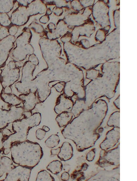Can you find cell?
Listing matches in <instances>:
<instances>
[{"label": "cell", "mask_w": 137, "mask_h": 181, "mask_svg": "<svg viewBox=\"0 0 137 181\" xmlns=\"http://www.w3.org/2000/svg\"><path fill=\"white\" fill-rule=\"evenodd\" d=\"M10 151L14 163L31 169L38 164L43 155L42 148L38 143L27 140L13 144Z\"/></svg>", "instance_id": "obj_1"}, {"label": "cell", "mask_w": 137, "mask_h": 181, "mask_svg": "<svg viewBox=\"0 0 137 181\" xmlns=\"http://www.w3.org/2000/svg\"><path fill=\"white\" fill-rule=\"evenodd\" d=\"M41 119V114L35 112L29 117L23 118L13 122L12 128L14 133L11 134L3 142V154H8L13 144L26 140L29 130L33 127L38 126Z\"/></svg>", "instance_id": "obj_2"}, {"label": "cell", "mask_w": 137, "mask_h": 181, "mask_svg": "<svg viewBox=\"0 0 137 181\" xmlns=\"http://www.w3.org/2000/svg\"><path fill=\"white\" fill-rule=\"evenodd\" d=\"M34 79L37 88V94L40 103L44 102L50 95L51 87L49 84L52 82L51 72L48 69L38 73Z\"/></svg>", "instance_id": "obj_3"}, {"label": "cell", "mask_w": 137, "mask_h": 181, "mask_svg": "<svg viewBox=\"0 0 137 181\" xmlns=\"http://www.w3.org/2000/svg\"><path fill=\"white\" fill-rule=\"evenodd\" d=\"M20 70L19 68L11 69L8 67L3 69L0 74V83L4 88L11 87L16 83L20 77Z\"/></svg>", "instance_id": "obj_4"}, {"label": "cell", "mask_w": 137, "mask_h": 181, "mask_svg": "<svg viewBox=\"0 0 137 181\" xmlns=\"http://www.w3.org/2000/svg\"><path fill=\"white\" fill-rule=\"evenodd\" d=\"M31 169L19 165L16 166L9 173L4 181H29Z\"/></svg>", "instance_id": "obj_5"}, {"label": "cell", "mask_w": 137, "mask_h": 181, "mask_svg": "<svg viewBox=\"0 0 137 181\" xmlns=\"http://www.w3.org/2000/svg\"><path fill=\"white\" fill-rule=\"evenodd\" d=\"M19 97L21 99L23 107L26 111H32L37 104L40 103L37 93L21 94L19 95Z\"/></svg>", "instance_id": "obj_6"}, {"label": "cell", "mask_w": 137, "mask_h": 181, "mask_svg": "<svg viewBox=\"0 0 137 181\" xmlns=\"http://www.w3.org/2000/svg\"><path fill=\"white\" fill-rule=\"evenodd\" d=\"M71 100L64 93L60 95L57 98L54 107L55 113L59 114L64 112H68L72 106Z\"/></svg>", "instance_id": "obj_7"}, {"label": "cell", "mask_w": 137, "mask_h": 181, "mask_svg": "<svg viewBox=\"0 0 137 181\" xmlns=\"http://www.w3.org/2000/svg\"><path fill=\"white\" fill-rule=\"evenodd\" d=\"M35 69V67L33 65L30 63H26L22 69V76L19 81L31 88L33 80L34 78L33 73Z\"/></svg>", "instance_id": "obj_8"}, {"label": "cell", "mask_w": 137, "mask_h": 181, "mask_svg": "<svg viewBox=\"0 0 137 181\" xmlns=\"http://www.w3.org/2000/svg\"><path fill=\"white\" fill-rule=\"evenodd\" d=\"M25 111L23 106H10L6 114L9 123H13L21 119Z\"/></svg>", "instance_id": "obj_9"}, {"label": "cell", "mask_w": 137, "mask_h": 181, "mask_svg": "<svg viewBox=\"0 0 137 181\" xmlns=\"http://www.w3.org/2000/svg\"><path fill=\"white\" fill-rule=\"evenodd\" d=\"M0 97L3 101L10 106H17L22 103L21 99L19 97L13 94L5 93L2 90Z\"/></svg>", "instance_id": "obj_10"}, {"label": "cell", "mask_w": 137, "mask_h": 181, "mask_svg": "<svg viewBox=\"0 0 137 181\" xmlns=\"http://www.w3.org/2000/svg\"><path fill=\"white\" fill-rule=\"evenodd\" d=\"M72 153V148L71 145L68 142H65L60 147V151L57 156L61 160L66 161L71 158Z\"/></svg>", "instance_id": "obj_11"}, {"label": "cell", "mask_w": 137, "mask_h": 181, "mask_svg": "<svg viewBox=\"0 0 137 181\" xmlns=\"http://www.w3.org/2000/svg\"><path fill=\"white\" fill-rule=\"evenodd\" d=\"M16 166L12 163V160L6 156H3L0 160V168L4 173H9Z\"/></svg>", "instance_id": "obj_12"}, {"label": "cell", "mask_w": 137, "mask_h": 181, "mask_svg": "<svg viewBox=\"0 0 137 181\" xmlns=\"http://www.w3.org/2000/svg\"><path fill=\"white\" fill-rule=\"evenodd\" d=\"M71 114L68 112H62L56 116L55 119L60 127L65 126L69 123L72 118Z\"/></svg>", "instance_id": "obj_13"}, {"label": "cell", "mask_w": 137, "mask_h": 181, "mask_svg": "<svg viewBox=\"0 0 137 181\" xmlns=\"http://www.w3.org/2000/svg\"><path fill=\"white\" fill-rule=\"evenodd\" d=\"M63 165L59 160H55L50 162L47 166V169L54 174L59 173L62 170Z\"/></svg>", "instance_id": "obj_14"}, {"label": "cell", "mask_w": 137, "mask_h": 181, "mask_svg": "<svg viewBox=\"0 0 137 181\" xmlns=\"http://www.w3.org/2000/svg\"><path fill=\"white\" fill-rule=\"evenodd\" d=\"M60 141L58 136L57 134H52L45 141L46 146L49 148H53L59 144Z\"/></svg>", "instance_id": "obj_15"}, {"label": "cell", "mask_w": 137, "mask_h": 181, "mask_svg": "<svg viewBox=\"0 0 137 181\" xmlns=\"http://www.w3.org/2000/svg\"><path fill=\"white\" fill-rule=\"evenodd\" d=\"M36 181H54V178L47 171L43 170L38 173Z\"/></svg>", "instance_id": "obj_16"}, {"label": "cell", "mask_w": 137, "mask_h": 181, "mask_svg": "<svg viewBox=\"0 0 137 181\" xmlns=\"http://www.w3.org/2000/svg\"><path fill=\"white\" fill-rule=\"evenodd\" d=\"M8 109H4L0 114V130L6 127L9 125L6 114Z\"/></svg>", "instance_id": "obj_17"}, {"label": "cell", "mask_w": 137, "mask_h": 181, "mask_svg": "<svg viewBox=\"0 0 137 181\" xmlns=\"http://www.w3.org/2000/svg\"><path fill=\"white\" fill-rule=\"evenodd\" d=\"M65 83L64 82H59L54 85L51 87L54 88L56 91L58 92L61 93L63 91Z\"/></svg>", "instance_id": "obj_18"}, {"label": "cell", "mask_w": 137, "mask_h": 181, "mask_svg": "<svg viewBox=\"0 0 137 181\" xmlns=\"http://www.w3.org/2000/svg\"><path fill=\"white\" fill-rule=\"evenodd\" d=\"M2 130H0V160L1 158L3 156L2 154L3 149V143L6 139L3 136Z\"/></svg>", "instance_id": "obj_19"}, {"label": "cell", "mask_w": 137, "mask_h": 181, "mask_svg": "<svg viewBox=\"0 0 137 181\" xmlns=\"http://www.w3.org/2000/svg\"><path fill=\"white\" fill-rule=\"evenodd\" d=\"M46 133V132L42 129H38L36 132V138L39 140H42L45 137Z\"/></svg>", "instance_id": "obj_20"}, {"label": "cell", "mask_w": 137, "mask_h": 181, "mask_svg": "<svg viewBox=\"0 0 137 181\" xmlns=\"http://www.w3.org/2000/svg\"><path fill=\"white\" fill-rule=\"evenodd\" d=\"M2 131L4 136L6 139L12 134V132L10 130L6 128L2 129Z\"/></svg>", "instance_id": "obj_21"}, {"label": "cell", "mask_w": 137, "mask_h": 181, "mask_svg": "<svg viewBox=\"0 0 137 181\" xmlns=\"http://www.w3.org/2000/svg\"><path fill=\"white\" fill-rule=\"evenodd\" d=\"M61 179L62 180H68L69 178V174L66 172H64L61 174Z\"/></svg>", "instance_id": "obj_22"}, {"label": "cell", "mask_w": 137, "mask_h": 181, "mask_svg": "<svg viewBox=\"0 0 137 181\" xmlns=\"http://www.w3.org/2000/svg\"><path fill=\"white\" fill-rule=\"evenodd\" d=\"M60 147H59L56 149H52L51 151V155H57L60 151Z\"/></svg>", "instance_id": "obj_23"}, {"label": "cell", "mask_w": 137, "mask_h": 181, "mask_svg": "<svg viewBox=\"0 0 137 181\" xmlns=\"http://www.w3.org/2000/svg\"><path fill=\"white\" fill-rule=\"evenodd\" d=\"M2 90L6 94H11L12 93V89L11 87H7L4 88H2Z\"/></svg>", "instance_id": "obj_24"}, {"label": "cell", "mask_w": 137, "mask_h": 181, "mask_svg": "<svg viewBox=\"0 0 137 181\" xmlns=\"http://www.w3.org/2000/svg\"><path fill=\"white\" fill-rule=\"evenodd\" d=\"M32 114V111H25L23 113V118H27L29 117Z\"/></svg>", "instance_id": "obj_25"}, {"label": "cell", "mask_w": 137, "mask_h": 181, "mask_svg": "<svg viewBox=\"0 0 137 181\" xmlns=\"http://www.w3.org/2000/svg\"><path fill=\"white\" fill-rule=\"evenodd\" d=\"M42 129L46 132H47L50 130V128L47 126H42Z\"/></svg>", "instance_id": "obj_26"}, {"label": "cell", "mask_w": 137, "mask_h": 181, "mask_svg": "<svg viewBox=\"0 0 137 181\" xmlns=\"http://www.w3.org/2000/svg\"><path fill=\"white\" fill-rule=\"evenodd\" d=\"M4 173V172L0 168V177L3 176Z\"/></svg>", "instance_id": "obj_27"}, {"label": "cell", "mask_w": 137, "mask_h": 181, "mask_svg": "<svg viewBox=\"0 0 137 181\" xmlns=\"http://www.w3.org/2000/svg\"><path fill=\"white\" fill-rule=\"evenodd\" d=\"M4 109H2L0 108V114L2 112Z\"/></svg>", "instance_id": "obj_28"}, {"label": "cell", "mask_w": 137, "mask_h": 181, "mask_svg": "<svg viewBox=\"0 0 137 181\" xmlns=\"http://www.w3.org/2000/svg\"></svg>", "instance_id": "obj_29"}]
</instances>
